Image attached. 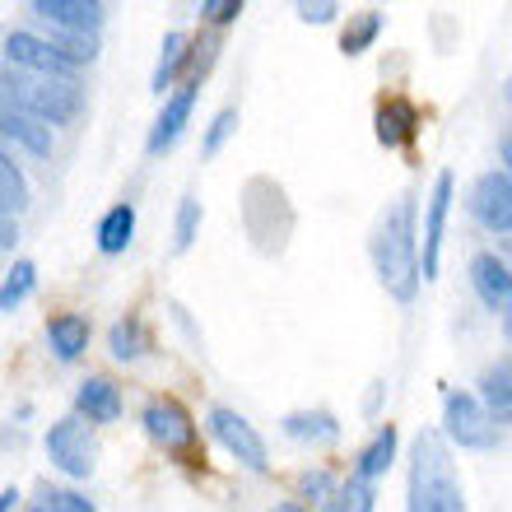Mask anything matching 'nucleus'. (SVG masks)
I'll use <instances>...</instances> for the list:
<instances>
[{
  "instance_id": "nucleus-9",
  "label": "nucleus",
  "mask_w": 512,
  "mask_h": 512,
  "mask_svg": "<svg viewBox=\"0 0 512 512\" xmlns=\"http://www.w3.org/2000/svg\"><path fill=\"white\" fill-rule=\"evenodd\" d=\"M471 215H475L480 229L499 233V238L512 233V177H508V168H489V173L475 177Z\"/></svg>"
},
{
  "instance_id": "nucleus-35",
  "label": "nucleus",
  "mask_w": 512,
  "mask_h": 512,
  "mask_svg": "<svg viewBox=\"0 0 512 512\" xmlns=\"http://www.w3.org/2000/svg\"><path fill=\"white\" fill-rule=\"evenodd\" d=\"M270 512H312V508H308V503H275Z\"/></svg>"
},
{
  "instance_id": "nucleus-17",
  "label": "nucleus",
  "mask_w": 512,
  "mask_h": 512,
  "mask_svg": "<svg viewBox=\"0 0 512 512\" xmlns=\"http://www.w3.org/2000/svg\"><path fill=\"white\" fill-rule=\"evenodd\" d=\"M89 336H94V326L80 312H56L52 322H47V345H52V354L61 364H75L89 350Z\"/></svg>"
},
{
  "instance_id": "nucleus-10",
  "label": "nucleus",
  "mask_w": 512,
  "mask_h": 512,
  "mask_svg": "<svg viewBox=\"0 0 512 512\" xmlns=\"http://www.w3.org/2000/svg\"><path fill=\"white\" fill-rule=\"evenodd\" d=\"M5 61H10V70H28V75H47V80H75L80 70L70 66L66 56L56 52L47 38H38V33H10L5 38Z\"/></svg>"
},
{
  "instance_id": "nucleus-26",
  "label": "nucleus",
  "mask_w": 512,
  "mask_h": 512,
  "mask_svg": "<svg viewBox=\"0 0 512 512\" xmlns=\"http://www.w3.org/2000/svg\"><path fill=\"white\" fill-rule=\"evenodd\" d=\"M33 289H38V266L33 261H14L10 275L0 280V312H14Z\"/></svg>"
},
{
  "instance_id": "nucleus-25",
  "label": "nucleus",
  "mask_w": 512,
  "mask_h": 512,
  "mask_svg": "<svg viewBox=\"0 0 512 512\" xmlns=\"http://www.w3.org/2000/svg\"><path fill=\"white\" fill-rule=\"evenodd\" d=\"M382 10H359V14H350V24H345V33H340V52L345 56H364L373 42H378V33H382Z\"/></svg>"
},
{
  "instance_id": "nucleus-22",
  "label": "nucleus",
  "mask_w": 512,
  "mask_h": 512,
  "mask_svg": "<svg viewBox=\"0 0 512 512\" xmlns=\"http://www.w3.org/2000/svg\"><path fill=\"white\" fill-rule=\"evenodd\" d=\"M475 401H480V410H485V415L503 429L508 415H512V368L508 364L489 368L485 378H480V396H475Z\"/></svg>"
},
{
  "instance_id": "nucleus-21",
  "label": "nucleus",
  "mask_w": 512,
  "mask_h": 512,
  "mask_svg": "<svg viewBox=\"0 0 512 512\" xmlns=\"http://www.w3.org/2000/svg\"><path fill=\"white\" fill-rule=\"evenodd\" d=\"M94 238H98V252H103V256H122L126 247H131V238H135V205L131 201L112 205L108 215L98 219Z\"/></svg>"
},
{
  "instance_id": "nucleus-5",
  "label": "nucleus",
  "mask_w": 512,
  "mask_h": 512,
  "mask_svg": "<svg viewBox=\"0 0 512 512\" xmlns=\"http://www.w3.org/2000/svg\"><path fill=\"white\" fill-rule=\"evenodd\" d=\"M47 457H52V466L61 475H70V480H89L98 466L94 429H89L80 415L56 419L52 429H47Z\"/></svg>"
},
{
  "instance_id": "nucleus-1",
  "label": "nucleus",
  "mask_w": 512,
  "mask_h": 512,
  "mask_svg": "<svg viewBox=\"0 0 512 512\" xmlns=\"http://www.w3.org/2000/svg\"><path fill=\"white\" fill-rule=\"evenodd\" d=\"M373 266L396 303H415L419 294V205L415 196H396L373 238Z\"/></svg>"
},
{
  "instance_id": "nucleus-2",
  "label": "nucleus",
  "mask_w": 512,
  "mask_h": 512,
  "mask_svg": "<svg viewBox=\"0 0 512 512\" xmlns=\"http://www.w3.org/2000/svg\"><path fill=\"white\" fill-rule=\"evenodd\" d=\"M410 512H466V489H461L452 447L438 429H424L415 438L410 457Z\"/></svg>"
},
{
  "instance_id": "nucleus-23",
  "label": "nucleus",
  "mask_w": 512,
  "mask_h": 512,
  "mask_svg": "<svg viewBox=\"0 0 512 512\" xmlns=\"http://www.w3.org/2000/svg\"><path fill=\"white\" fill-rule=\"evenodd\" d=\"M108 350L112 359H122V364H135V359H145L149 350V331L140 317H122V322L108 331Z\"/></svg>"
},
{
  "instance_id": "nucleus-13",
  "label": "nucleus",
  "mask_w": 512,
  "mask_h": 512,
  "mask_svg": "<svg viewBox=\"0 0 512 512\" xmlns=\"http://www.w3.org/2000/svg\"><path fill=\"white\" fill-rule=\"evenodd\" d=\"M28 10L38 14L42 24H52V33H84V38H98V28L108 19V10L98 0H33Z\"/></svg>"
},
{
  "instance_id": "nucleus-18",
  "label": "nucleus",
  "mask_w": 512,
  "mask_h": 512,
  "mask_svg": "<svg viewBox=\"0 0 512 512\" xmlns=\"http://www.w3.org/2000/svg\"><path fill=\"white\" fill-rule=\"evenodd\" d=\"M191 66V38L182 33V28H173V33H163V47H159V66H154V80H149V89L154 94H168V89H177V80H182V70Z\"/></svg>"
},
{
  "instance_id": "nucleus-20",
  "label": "nucleus",
  "mask_w": 512,
  "mask_h": 512,
  "mask_svg": "<svg viewBox=\"0 0 512 512\" xmlns=\"http://www.w3.org/2000/svg\"><path fill=\"white\" fill-rule=\"evenodd\" d=\"M284 438H294V443H336L340 438V419L331 410H294V415H284Z\"/></svg>"
},
{
  "instance_id": "nucleus-30",
  "label": "nucleus",
  "mask_w": 512,
  "mask_h": 512,
  "mask_svg": "<svg viewBox=\"0 0 512 512\" xmlns=\"http://www.w3.org/2000/svg\"><path fill=\"white\" fill-rule=\"evenodd\" d=\"M238 131V108H224V112H215V122L205 126V140H201V154L205 159H215L219 149L229 145V135Z\"/></svg>"
},
{
  "instance_id": "nucleus-27",
  "label": "nucleus",
  "mask_w": 512,
  "mask_h": 512,
  "mask_svg": "<svg viewBox=\"0 0 512 512\" xmlns=\"http://www.w3.org/2000/svg\"><path fill=\"white\" fill-rule=\"evenodd\" d=\"M378 508V485H368L359 475L340 480L336 485V499H331V512H373Z\"/></svg>"
},
{
  "instance_id": "nucleus-3",
  "label": "nucleus",
  "mask_w": 512,
  "mask_h": 512,
  "mask_svg": "<svg viewBox=\"0 0 512 512\" xmlns=\"http://www.w3.org/2000/svg\"><path fill=\"white\" fill-rule=\"evenodd\" d=\"M0 98L42 126H70L84 112L80 80H47V75H28V70H5Z\"/></svg>"
},
{
  "instance_id": "nucleus-31",
  "label": "nucleus",
  "mask_w": 512,
  "mask_h": 512,
  "mask_svg": "<svg viewBox=\"0 0 512 512\" xmlns=\"http://www.w3.org/2000/svg\"><path fill=\"white\" fill-rule=\"evenodd\" d=\"M38 499H42V503H38L42 512H94V499H84V494H75V489L47 485Z\"/></svg>"
},
{
  "instance_id": "nucleus-29",
  "label": "nucleus",
  "mask_w": 512,
  "mask_h": 512,
  "mask_svg": "<svg viewBox=\"0 0 512 512\" xmlns=\"http://www.w3.org/2000/svg\"><path fill=\"white\" fill-rule=\"evenodd\" d=\"M336 475L326 471V466H317V471H308L303 480H298V489H303V499H312V508L331 512V499H336Z\"/></svg>"
},
{
  "instance_id": "nucleus-34",
  "label": "nucleus",
  "mask_w": 512,
  "mask_h": 512,
  "mask_svg": "<svg viewBox=\"0 0 512 512\" xmlns=\"http://www.w3.org/2000/svg\"><path fill=\"white\" fill-rule=\"evenodd\" d=\"M14 503H19V489H0V512H14Z\"/></svg>"
},
{
  "instance_id": "nucleus-6",
  "label": "nucleus",
  "mask_w": 512,
  "mask_h": 512,
  "mask_svg": "<svg viewBox=\"0 0 512 512\" xmlns=\"http://www.w3.org/2000/svg\"><path fill=\"white\" fill-rule=\"evenodd\" d=\"M452 196H457V177L438 173L429 191V205H424V238H419V280H438V266H443V233H447V215H452Z\"/></svg>"
},
{
  "instance_id": "nucleus-14",
  "label": "nucleus",
  "mask_w": 512,
  "mask_h": 512,
  "mask_svg": "<svg viewBox=\"0 0 512 512\" xmlns=\"http://www.w3.org/2000/svg\"><path fill=\"white\" fill-rule=\"evenodd\" d=\"M419 126H424V117H419V108L405 94H391V98H382V103H378V117H373L378 145H387V149L415 145Z\"/></svg>"
},
{
  "instance_id": "nucleus-12",
  "label": "nucleus",
  "mask_w": 512,
  "mask_h": 512,
  "mask_svg": "<svg viewBox=\"0 0 512 512\" xmlns=\"http://www.w3.org/2000/svg\"><path fill=\"white\" fill-rule=\"evenodd\" d=\"M471 289L475 298L485 303L494 317L508 322V308H512V270L499 252H475L471 256Z\"/></svg>"
},
{
  "instance_id": "nucleus-33",
  "label": "nucleus",
  "mask_w": 512,
  "mask_h": 512,
  "mask_svg": "<svg viewBox=\"0 0 512 512\" xmlns=\"http://www.w3.org/2000/svg\"><path fill=\"white\" fill-rule=\"evenodd\" d=\"M336 14H340L336 0H298V19L303 24H331Z\"/></svg>"
},
{
  "instance_id": "nucleus-8",
  "label": "nucleus",
  "mask_w": 512,
  "mask_h": 512,
  "mask_svg": "<svg viewBox=\"0 0 512 512\" xmlns=\"http://www.w3.org/2000/svg\"><path fill=\"white\" fill-rule=\"evenodd\" d=\"M210 433H215V443L229 452V457H238L247 466V471H270V452H266V438L247 424L238 410H229V405H215L210 410Z\"/></svg>"
},
{
  "instance_id": "nucleus-15",
  "label": "nucleus",
  "mask_w": 512,
  "mask_h": 512,
  "mask_svg": "<svg viewBox=\"0 0 512 512\" xmlns=\"http://www.w3.org/2000/svg\"><path fill=\"white\" fill-rule=\"evenodd\" d=\"M126 410L122 401V387L112 378H103V373H94V378H84L80 391H75V415L94 429V424H117Z\"/></svg>"
},
{
  "instance_id": "nucleus-4",
  "label": "nucleus",
  "mask_w": 512,
  "mask_h": 512,
  "mask_svg": "<svg viewBox=\"0 0 512 512\" xmlns=\"http://www.w3.org/2000/svg\"><path fill=\"white\" fill-rule=\"evenodd\" d=\"M443 443H457L461 452H494L503 443V429L480 410L471 391L443 396Z\"/></svg>"
},
{
  "instance_id": "nucleus-36",
  "label": "nucleus",
  "mask_w": 512,
  "mask_h": 512,
  "mask_svg": "<svg viewBox=\"0 0 512 512\" xmlns=\"http://www.w3.org/2000/svg\"><path fill=\"white\" fill-rule=\"evenodd\" d=\"M28 512H42V508H28Z\"/></svg>"
},
{
  "instance_id": "nucleus-16",
  "label": "nucleus",
  "mask_w": 512,
  "mask_h": 512,
  "mask_svg": "<svg viewBox=\"0 0 512 512\" xmlns=\"http://www.w3.org/2000/svg\"><path fill=\"white\" fill-rule=\"evenodd\" d=\"M0 140H10V145H19V149H28L33 159H47L52 154V126H42V122H33L28 112H19L14 103H5L0 98Z\"/></svg>"
},
{
  "instance_id": "nucleus-32",
  "label": "nucleus",
  "mask_w": 512,
  "mask_h": 512,
  "mask_svg": "<svg viewBox=\"0 0 512 512\" xmlns=\"http://www.w3.org/2000/svg\"><path fill=\"white\" fill-rule=\"evenodd\" d=\"M238 14H243V0H201V19H205L210 28L238 24Z\"/></svg>"
},
{
  "instance_id": "nucleus-7",
  "label": "nucleus",
  "mask_w": 512,
  "mask_h": 512,
  "mask_svg": "<svg viewBox=\"0 0 512 512\" xmlns=\"http://www.w3.org/2000/svg\"><path fill=\"white\" fill-rule=\"evenodd\" d=\"M140 424H145L149 443H159L163 452H173V457H182V452L196 447V419H191V410L182 401H173V396H154V401L145 405Z\"/></svg>"
},
{
  "instance_id": "nucleus-24",
  "label": "nucleus",
  "mask_w": 512,
  "mask_h": 512,
  "mask_svg": "<svg viewBox=\"0 0 512 512\" xmlns=\"http://www.w3.org/2000/svg\"><path fill=\"white\" fill-rule=\"evenodd\" d=\"M28 210V177L19 173V163L0 149V215L19 219Z\"/></svg>"
},
{
  "instance_id": "nucleus-28",
  "label": "nucleus",
  "mask_w": 512,
  "mask_h": 512,
  "mask_svg": "<svg viewBox=\"0 0 512 512\" xmlns=\"http://www.w3.org/2000/svg\"><path fill=\"white\" fill-rule=\"evenodd\" d=\"M196 233H201V201H196V196H182V201H177L173 247H177V252H187V247L196 243Z\"/></svg>"
},
{
  "instance_id": "nucleus-11",
  "label": "nucleus",
  "mask_w": 512,
  "mask_h": 512,
  "mask_svg": "<svg viewBox=\"0 0 512 512\" xmlns=\"http://www.w3.org/2000/svg\"><path fill=\"white\" fill-rule=\"evenodd\" d=\"M196 94H201V84H177L173 94L163 98V112L154 117V126H149V140H145V154L149 159H159V154H168V149L182 140V131L191 126V112H196Z\"/></svg>"
},
{
  "instance_id": "nucleus-19",
  "label": "nucleus",
  "mask_w": 512,
  "mask_h": 512,
  "mask_svg": "<svg viewBox=\"0 0 512 512\" xmlns=\"http://www.w3.org/2000/svg\"><path fill=\"white\" fill-rule=\"evenodd\" d=\"M396 443H401L396 424H382V429L373 433V443L359 452V461H354L350 475H359V480H368V485H378L382 475L391 471V461H396Z\"/></svg>"
}]
</instances>
